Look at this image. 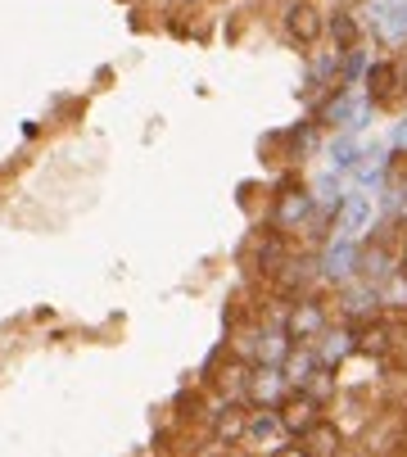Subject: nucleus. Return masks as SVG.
<instances>
[{"label":"nucleus","instance_id":"8","mask_svg":"<svg viewBox=\"0 0 407 457\" xmlns=\"http://www.w3.org/2000/svg\"><path fill=\"white\" fill-rule=\"evenodd\" d=\"M326 41L339 50V54H349L367 41V19L353 10V5H335L326 10Z\"/></svg>","mask_w":407,"mask_h":457},{"label":"nucleus","instance_id":"4","mask_svg":"<svg viewBox=\"0 0 407 457\" xmlns=\"http://www.w3.org/2000/svg\"><path fill=\"white\" fill-rule=\"evenodd\" d=\"M335 312H339V321H349V326H362V321L380 317L385 312L380 286H371V281H345V286L335 290Z\"/></svg>","mask_w":407,"mask_h":457},{"label":"nucleus","instance_id":"13","mask_svg":"<svg viewBox=\"0 0 407 457\" xmlns=\"http://www.w3.org/2000/svg\"><path fill=\"white\" fill-rule=\"evenodd\" d=\"M389 150H394V154H407V109L398 113L394 132H389Z\"/></svg>","mask_w":407,"mask_h":457},{"label":"nucleus","instance_id":"12","mask_svg":"<svg viewBox=\"0 0 407 457\" xmlns=\"http://www.w3.org/2000/svg\"><path fill=\"white\" fill-rule=\"evenodd\" d=\"M245 439H253V444H271V439H286L281 412H277V408H258V412H249V421H245Z\"/></svg>","mask_w":407,"mask_h":457},{"label":"nucleus","instance_id":"2","mask_svg":"<svg viewBox=\"0 0 407 457\" xmlns=\"http://www.w3.org/2000/svg\"><path fill=\"white\" fill-rule=\"evenodd\" d=\"M326 326H330V303L317 299V290L286 303V331H290L295 345H317Z\"/></svg>","mask_w":407,"mask_h":457},{"label":"nucleus","instance_id":"10","mask_svg":"<svg viewBox=\"0 0 407 457\" xmlns=\"http://www.w3.org/2000/svg\"><path fill=\"white\" fill-rule=\"evenodd\" d=\"M326 168H335V172H345V177H353L358 172V163H362V154H367V145H362V137L358 132H335L330 141H326Z\"/></svg>","mask_w":407,"mask_h":457},{"label":"nucleus","instance_id":"5","mask_svg":"<svg viewBox=\"0 0 407 457\" xmlns=\"http://www.w3.org/2000/svg\"><path fill=\"white\" fill-rule=\"evenodd\" d=\"M362 19L380 46H394V50L407 46V0H371Z\"/></svg>","mask_w":407,"mask_h":457},{"label":"nucleus","instance_id":"9","mask_svg":"<svg viewBox=\"0 0 407 457\" xmlns=\"http://www.w3.org/2000/svg\"><path fill=\"white\" fill-rule=\"evenodd\" d=\"M321 408H326V403H321L317 395H308V389H295V395H290L277 412H281L286 435H290V439H299V435H308V430L321 421Z\"/></svg>","mask_w":407,"mask_h":457},{"label":"nucleus","instance_id":"6","mask_svg":"<svg viewBox=\"0 0 407 457\" xmlns=\"http://www.w3.org/2000/svg\"><path fill=\"white\" fill-rule=\"evenodd\" d=\"M362 96L376 104V109H394L403 100V73H398V59L394 54H380L371 59V69L362 78Z\"/></svg>","mask_w":407,"mask_h":457},{"label":"nucleus","instance_id":"7","mask_svg":"<svg viewBox=\"0 0 407 457\" xmlns=\"http://www.w3.org/2000/svg\"><path fill=\"white\" fill-rule=\"evenodd\" d=\"M376 218H380V213H376V195L349 186L345 209H339V218H335V236H353V240H362V236L376 227Z\"/></svg>","mask_w":407,"mask_h":457},{"label":"nucleus","instance_id":"1","mask_svg":"<svg viewBox=\"0 0 407 457\" xmlns=\"http://www.w3.org/2000/svg\"><path fill=\"white\" fill-rule=\"evenodd\" d=\"M281 37L295 50L312 54L321 46V37H326V14L312 5V0H286L281 5Z\"/></svg>","mask_w":407,"mask_h":457},{"label":"nucleus","instance_id":"11","mask_svg":"<svg viewBox=\"0 0 407 457\" xmlns=\"http://www.w3.org/2000/svg\"><path fill=\"white\" fill-rule=\"evenodd\" d=\"M295 444H299V453H303V457H339V448H345V435H339V426H335V421H326V417H321V421H317L308 435H299Z\"/></svg>","mask_w":407,"mask_h":457},{"label":"nucleus","instance_id":"3","mask_svg":"<svg viewBox=\"0 0 407 457\" xmlns=\"http://www.w3.org/2000/svg\"><path fill=\"white\" fill-rule=\"evenodd\" d=\"M358 253H362V240L353 236H335L321 253H317V277L321 286H345V281H358Z\"/></svg>","mask_w":407,"mask_h":457},{"label":"nucleus","instance_id":"14","mask_svg":"<svg viewBox=\"0 0 407 457\" xmlns=\"http://www.w3.org/2000/svg\"><path fill=\"white\" fill-rule=\"evenodd\" d=\"M398 73H403V100H407V54L398 59Z\"/></svg>","mask_w":407,"mask_h":457}]
</instances>
